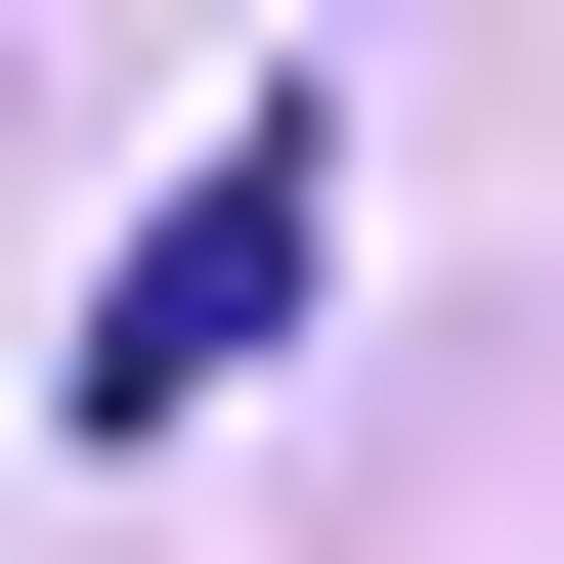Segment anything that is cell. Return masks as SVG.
<instances>
[{
	"instance_id": "6da1fadb",
	"label": "cell",
	"mask_w": 564,
	"mask_h": 564,
	"mask_svg": "<svg viewBox=\"0 0 564 564\" xmlns=\"http://www.w3.org/2000/svg\"><path fill=\"white\" fill-rule=\"evenodd\" d=\"M304 261H348V131H304V87H261V131H217V174H174V261H131V304H87V434H217V391H261V348H304Z\"/></svg>"
}]
</instances>
